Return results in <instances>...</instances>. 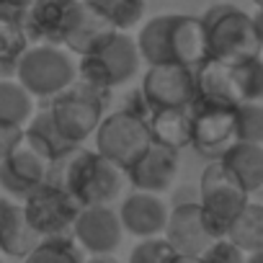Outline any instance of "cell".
Returning <instances> with one entry per match:
<instances>
[{
  "mask_svg": "<svg viewBox=\"0 0 263 263\" xmlns=\"http://www.w3.org/2000/svg\"><path fill=\"white\" fill-rule=\"evenodd\" d=\"M26 219L42 237H57V235H72L75 219L80 214V204L62 189L52 183H42L36 191H31L24 201Z\"/></svg>",
  "mask_w": 263,
  "mask_h": 263,
  "instance_id": "obj_8",
  "label": "cell"
},
{
  "mask_svg": "<svg viewBox=\"0 0 263 263\" xmlns=\"http://www.w3.org/2000/svg\"><path fill=\"white\" fill-rule=\"evenodd\" d=\"M85 3H90L93 8H101V6H106V3H108V0H85Z\"/></svg>",
  "mask_w": 263,
  "mask_h": 263,
  "instance_id": "obj_39",
  "label": "cell"
},
{
  "mask_svg": "<svg viewBox=\"0 0 263 263\" xmlns=\"http://www.w3.org/2000/svg\"><path fill=\"white\" fill-rule=\"evenodd\" d=\"M171 263H204L201 255H186V253H176L171 258Z\"/></svg>",
  "mask_w": 263,
  "mask_h": 263,
  "instance_id": "obj_34",
  "label": "cell"
},
{
  "mask_svg": "<svg viewBox=\"0 0 263 263\" xmlns=\"http://www.w3.org/2000/svg\"><path fill=\"white\" fill-rule=\"evenodd\" d=\"M209 57L222 62H242L263 54V39L255 26V16L245 13L232 3H214L201 16Z\"/></svg>",
  "mask_w": 263,
  "mask_h": 263,
  "instance_id": "obj_2",
  "label": "cell"
},
{
  "mask_svg": "<svg viewBox=\"0 0 263 263\" xmlns=\"http://www.w3.org/2000/svg\"><path fill=\"white\" fill-rule=\"evenodd\" d=\"M163 237L171 242L176 253H186V255H204V250L219 240L209 219L204 217V209L199 201L171 206Z\"/></svg>",
  "mask_w": 263,
  "mask_h": 263,
  "instance_id": "obj_11",
  "label": "cell"
},
{
  "mask_svg": "<svg viewBox=\"0 0 263 263\" xmlns=\"http://www.w3.org/2000/svg\"><path fill=\"white\" fill-rule=\"evenodd\" d=\"M235 140L263 145V103H240L235 108Z\"/></svg>",
  "mask_w": 263,
  "mask_h": 263,
  "instance_id": "obj_29",
  "label": "cell"
},
{
  "mask_svg": "<svg viewBox=\"0 0 263 263\" xmlns=\"http://www.w3.org/2000/svg\"><path fill=\"white\" fill-rule=\"evenodd\" d=\"M219 160L250 196L263 191V145L235 142Z\"/></svg>",
  "mask_w": 263,
  "mask_h": 263,
  "instance_id": "obj_21",
  "label": "cell"
},
{
  "mask_svg": "<svg viewBox=\"0 0 263 263\" xmlns=\"http://www.w3.org/2000/svg\"><path fill=\"white\" fill-rule=\"evenodd\" d=\"M24 263H85V258L72 235H57L42 237V242L24 258Z\"/></svg>",
  "mask_w": 263,
  "mask_h": 263,
  "instance_id": "obj_27",
  "label": "cell"
},
{
  "mask_svg": "<svg viewBox=\"0 0 263 263\" xmlns=\"http://www.w3.org/2000/svg\"><path fill=\"white\" fill-rule=\"evenodd\" d=\"M260 60H263V54H260Z\"/></svg>",
  "mask_w": 263,
  "mask_h": 263,
  "instance_id": "obj_42",
  "label": "cell"
},
{
  "mask_svg": "<svg viewBox=\"0 0 263 263\" xmlns=\"http://www.w3.org/2000/svg\"><path fill=\"white\" fill-rule=\"evenodd\" d=\"M245 263H263V250H255V253H248Z\"/></svg>",
  "mask_w": 263,
  "mask_h": 263,
  "instance_id": "obj_36",
  "label": "cell"
},
{
  "mask_svg": "<svg viewBox=\"0 0 263 263\" xmlns=\"http://www.w3.org/2000/svg\"><path fill=\"white\" fill-rule=\"evenodd\" d=\"M232 75H235L237 106L240 103L263 101V60L260 57L232 62Z\"/></svg>",
  "mask_w": 263,
  "mask_h": 263,
  "instance_id": "obj_28",
  "label": "cell"
},
{
  "mask_svg": "<svg viewBox=\"0 0 263 263\" xmlns=\"http://www.w3.org/2000/svg\"><path fill=\"white\" fill-rule=\"evenodd\" d=\"M93 142L101 158H106L111 165L126 173L147 153V147L153 145V135H150L147 119L119 108L103 116V121L98 124L93 135Z\"/></svg>",
  "mask_w": 263,
  "mask_h": 263,
  "instance_id": "obj_5",
  "label": "cell"
},
{
  "mask_svg": "<svg viewBox=\"0 0 263 263\" xmlns=\"http://www.w3.org/2000/svg\"><path fill=\"white\" fill-rule=\"evenodd\" d=\"M11 201L6 199V196H0V219H3V212H6V206H8Z\"/></svg>",
  "mask_w": 263,
  "mask_h": 263,
  "instance_id": "obj_38",
  "label": "cell"
},
{
  "mask_svg": "<svg viewBox=\"0 0 263 263\" xmlns=\"http://www.w3.org/2000/svg\"><path fill=\"white\" fill-rule=\"evenodd\" d=\"M39 242H42V235L26 219L24 204L11 201L3 212V219H0V253L24 260Z\"/></svg>",
  "mask_w": 263,
  "mask_h": 263,
  "instance_id": "obj_19",
  "label": "cell"
},
{
  "mask_svg": "<svg viewBox=\"0 0 263 263\" xmlns=\"http://www.w3.org/2000/svg\"><path fill=\"white\" fill-rule=\"evenodd\" d=\"M171 24H173V13L155 16V18L145 21L140 34L135 36L140 57H142V62H147V67L173 62L171 60Z\"/></svg>",
  "mask_w": 263,
  "mask_h": 263,
  "instance_id": "obj_23",
  "label": "cell"
},
{
  "mask_svg": "<svg viewBox=\"0 0 263 263\" xmlns=\"http://www.w3.org/2000/svg\"><path fill=\"white\" fill-rule=\"evenodd\" d=\"M255 26H258V34H260V39H263V8L255 13Z\"/></svg>",
  "mask_w": 263,
  "mask_h": 263,
  "instance_id": "obj_37",
  "label": "cell"
},
{
  "mask_svg": "<svg viewBox=\"0 0 263 263\" xmlns=\"http://www.w3.org/2000/svg\"><path fill=\"white\" fill-rule=\"evenodd\" d=\"M114 34H116V26L108 21V16L101 13L98 8H93L90 3H85V0H80L62 47L70 54L88 57V54H96L98 49H103Z\"/></svg>",
  "mask_w": 263,
  "mask_h": 263,
  "instance_id": "obj_16",
  "label": "cell"
},
{
  "mask_svg": "<svg viewBox=\"0 0 263 263\" xmlns=\"http://www.w3.org/2000/svg\"><path fill=\"white\" fill-rule=\"evenodd\" d=\"M108 96H101L78 80L49 101V114L60 129V135L70 145H83L88 137L96 135L98 124L106 116Z\"/></svg>",
  "mask_w": 263,
  "mask_h": 263,
  "instance_id": "obj_7",
  "label": "cell"
},
{
  "mask_svg": "<svg viewBox=\"0 0 263 263\" xmlns=\"http://www.w3.org/2000/svg\"><path fill=\"white\" fill-rule=\"evenodd\" d=\"M199 204H201L204 217L209 219L214 235L222 240V237H227L230 224L250 204V194L235 181V176L224 168L222 160H212L201 171Z\"/></svg>",
  "mask_w": 263,
  "mask_h": 263,
  "instance_id": "obj_6",
  "label": "cell"
},
{
  "mask_svg": "<svg viewBox=\"0 0 263 263\" xmlns=\"http://www.w3.org/2000/svg\"><path fill=\"white\" fill-rule=\"evenodd\" d=\"M253 3H255V6H258V11H260V8H263V0H253Z\"/></svg>",
  "mask_w": 263,
  "mask_h": 263,
  "instance_id": "obj_40",
  "label": "cell"
},
{
  "mask_svg": "<svg viewBox=\"0 0 263 263\" xmlns=\"http://www.w3.org/2000/svg\"><path fill=\"white\" fill-rule=\"evenodd\" d=\"M178 173V153L153 142L147 153L126 171L129 183L135 186V191H147V194H163L171 189Z\"/></svg>",
  "mask_w": 263,
  "mask_h": 263,
  "instance_id": "obj_17",
  "label": "cell"
},
{
  "mask_svg": "<svg viewBox=\"0 0 263 263\" xmlns=\"http://www.w3.org/2000/svg\"><path fill=\"white\" fill-rule=\"evenodd\" d=\"M173 255H176V250L171 248V242L165 237H147L132 248L126 263H171Z\"/></svg>",
  "mask_w": 263,
  "mask_h": 263,
  "instance_id": "obj_31",
  "label": "cell"
},
{
  "mask_svg": "<svg viewBox=\"0 0 263 263\" xmlns=\"http://www.w3.org/2000/svg\"><path fill=\"white\" fill-rule=\"evenodd\" d=\"M0 263H6V260H3V258H0Z\"/></svg>",
  "mask_w": 263,
  "mask_h": 263,
  "instance_id": "obj_41",
  "label": "cell"
},
{
  "mask_svg": "<svg viewBox=\"0 0 263 263\" xmlns=\"http://www.w3.org/2000/svg\"><path fill=\"white\" fill-rule=\"evenodd\" d=\"M140 60L142 57L137 49V39L129 36L126 31H116L103 49L78 60V78L75 80L83 83L85 88L111 98L114 88L129 83L137 75Z\"/></svg>",
  "mask_w": 263,
  "mask_h": 263,
  "instance_id": "obj_3",
  "label": "cell"
},
{
  "mask_svg": "<svg viewBox=\"0 0 263 263\" xmlns=\"http://www.w3.org/2000/svg\"><path fill=\"white\" fill-rule=\"evenodd\" d=\"M85 263H119V258H114V253H108V255H90V258H85Z\"/></svg>",
  "mask_w": 263,
  "mask_h": 263,
  "instance_id": "obj_35",
  "label": "cell"
},
{
  "mask_svg": "<svg viewBox=\"0 0 263 263\" xmlns=\"http://www.w3.org/2000/svg\"><path fill=\"white\" fill-rule=\"evenodd\" d=\"M21 142H24V126L0 121V160H6Z\"/></svg>",
  "mask_w": 263,
  "mask_h": 263,
  "instance_id": "obj_33",
  "label": "cell"
},
{
  "mask_svg": "<svg viewBox=\"0 0 263 263\" xmlns=\"http://www.w3.org/2000/svg\"><path fill=\"white\" fill-rule=\"evenodd\" d=\"M140 90L147 98L153 111H158V108H189L196 98V70L178 65V62L150 65L142 75Z\"/></svg>",
  "mask_w": 263,
  "mask_h": 263,
  "instance_id": "obj_9",
  "label": "cell"
},
{
  "mask_svg": "<svg viewBox=\"0 0 263 263\" xmlns=\"http://www.w3.org/2000/svg\"><path fill=\"white\" fill-rule=\"evenodd\" d=\"M47 183L67 191L80 206L108 204L119 196L121 171L83 145L54 158L47 171Z\"/></svg>",
  "mask_w": 263,
  "mask_h": 263,
  "instance_id": "obj_1",
  "label": "cell"
},
{
  "mask_svg": "<svg viewBox=\"0 0 263 263\" xmlns=\"http://www.w3.org/2000/svg\"><path fill=\"white\" fill-rule=\"evenodd\" d=\"M171 60L191 70L201 67L209 60V39L201 16L173 13L171 24Z\"/></svg>",
  "mask_w": 263,
  "mask_h": 263,
  "instance_id": "obj_18",
  "label": "cell"
},
{
  "mask_svg": "<svg viewBox=\"0 0 263 263\" xmlns=\"http://www.w3.org/2000/svg\"><path fill=\"white\" fill-rule=\"evenodd\" d=\"M78 78V62L65 47L31 44L16 65V80L34 98H54Z\"/></svg>",
  "mask_w": 263,
  "mask_h": 263,
  "instance_id": "obj_4",
  "label": "cell"
},
{
  "mask_svg": "<svg viewBox=\"0 0 263 263\" xmlns=\"http://www.w3.org/2000/svg\"><path fill=\"white\" fill-rule=\"evenodd\" d=\"M72 237L90 255L114 253L121 245V237H124V227H121L119 212H114L108 204L83 206L78 219H75Z\"/></svg>",
  "mask_w": 263,
  "mask_h": 263,
  "instance_id": "obj_12",
  "label": "cell"
},
{
  "mask_svg": "<svg viewBox=\"0 0 263 263\" xmlns=\"http://www.w3.org/2000/svg\"><path fill=\"white\" fill-rule=\"evenodd\" d=\"M24 142H26L31 150H36V153H39L44 160H49V163H52L54 158L65 155L67 150L78 147V145H70V142L60 135V129H57V124H54L49 108L36 111V114L29 119V124L24 126Z\"/></svg>",
  "mask_w": 263,
  "mask_h": 263,
  "instance_id": "obj_22",
  "label": "cell"
},
{
  "mask_svg": "<svg viewBox=\"0 0 263 263\" xmlns=\"http://www.w3.org/2000/svg\"><path fill=\"white\" fill-rule=\"evenodd\" d=\"M78 3L80 0H31V6L21 21L29 34V42L62 47L65 34L78 11Z\"/></svg>",
  "mask_w": 263,
  "mask_h": 263,
  "instance_id": "obj_13",
  "label": "cell"
},
{
  "mask_svg": "<svg viewBox=\"0 0 263 263\" xmlns=\"http://www.w3.org/2000/svg\"><path fill=\"white\" fill-rule=\"evenodd\" d=\"M34 116V96L18 83L0 78V121L26 126Z\"/></svg>",
  "mask_w": 263,
  "mask_h": 263,
  "instance_id": "obj_25",
  "label": "cell"
},
{
  "mask_svg": "<svg viewBox=\"0 0 263 263\" xmlns=\"http://www.w3.org/2000/svg\"><path fill=\"white\" fill-rule=\"evenodd\" d=\"M29 47L31 42L24 24L0 16V78H3V72H11V70L16 72V65Z\"/></svg>",
  "mask_w": 263,
  "mask_h": 263,
  "instance_id": "obj_26",
  "label": "cell"
},
{
  "mask_svg": "<svg viewBox=\"0 0 263 263\" xmlns=\"http://www.w3.org/2000/svg\"><path fill=\"white\" fill-rule=\"evenodd\" d=\"M227 240L235 242L242 253H255L263 250V204L250 201L240 217L230 224Z\"/></svg>",
  "mask_w": 263,
  "mask_h": 263,
  "instance_id": "obj_24",
  "label": "cell"
},
{
  "mask_svg": "<svg viewBox=\"0 0 263 263\" xmlns=\"http://www.w3.org/2000/svg\"><path fill=\"white\" fill-rule=\"evenodd\" d=\"M245 258H248V253H242V250H240L235 242H230L227 237L212 242V245L204 250V255H201L204 263H245Z\"/></svg>",
  "mask_w": 263,
  "mask_h": 263,
  "instance_id": "obj_32",
  "label": "cell"
},
{
  "mask_svg": "<svg viewBox=\"0 0 263 263\" xmlns=\"http://www.w3.org/2000/svg\"><path fill=\"white\" fill-rule=\"evenodd\" d=\"M98 11L108 16V21L116 26V31H129V29L140 26V21L145 16V0H108Z\"/></svg>",
  "mask_w": 263,
  "mask_h": 263,
  "instance_id": "obj_30",
  "label": "cell"
},
{
  "mask_svg": "<svg viewBox=\"0 0 263 263\" xmlns=\"http://www.w3.org/2000/svg\"><path fill=\"white\" fill-rule=\"evenodd\" d=\"M168 214H171L168 204L158 194H147V191H132L119 206L121 227L140 240L160 237L165 232Z\"/></svg>",
  "mask_w": 263,
  "mask_h": 263,
  "instance_id": "obj_15",
  "label": "cell"
},
{
  "mask_svg": "<svg viewBox=\"0 0 263 263\" xmlns=\"http://www.w3.org/2000/svg\"><path fill=\"white\" fill-rule=\"evenodd\" d=\"M235 108L237 106H219V103H191L194 114V142L191 147L206 158L219 160L237 140H235Z\"/></svg>",
  "mask_w": 263,
  "mask_h": 263,
  "instance_id": "obj_10",
  "label": "cell"
},
{
  "mask_svg": "<svg viewBox=\"0 0 263 263\" xmlns=\"http://www.w3.org/2000/svg\"><path fill=\"white\" fill-rule=\"evenodd\" d=\"M153 142L165 145L171 150H183L191 147L194 142V114L189 108H158L147 119Z\"/></svg>",
  "mask_w": 263,
  "mask_h": 263,
  "instance_id": "obj_20",
  "label": "cell"
},
{
  "mask_svg": "<svg viewBox=\"0 0 263 263\" xmlns=\"http://www.w3.org/2000/svg\"><path fill=\"white\" fill-rule=\"evenodd\" d=\"M49 160H44L36 150L21 142L6 160H0V189L13 199H26L42 183H47Z\"/></svg>",
  "mask_w": 263,
  "mask_h": 263,
  "instance_id": "obj_14",
  "label": "cell"
}]
</instances>
